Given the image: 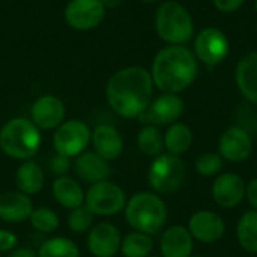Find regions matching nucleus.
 Instances as JSON below:
<instances>
[{"mask_svg": "<svg viewBox=\"0 0 257 257\" xmlns=\"http://www.w3.org/2000/svg\"><path fill=\"white\" fill-rule=\"evenodd\" d=\"M90 130L81 120H68L56 128L53 146L59 155L72 158L84 152L90 142Z\"/></svg>", "mask_w": 257, "mask_h": 257, "instance_id": "8", "label": "nucleus"}, {"mask_svg": "<svg viewBox=\"0 0 257 257\" xmlns=\"http://www.w3.org/2000/svg\"><path fill=\"white\" fill-rule=\"evenodd\" d=\"M256 33H257V26H256Z\"/></svg>", "mask_w": 257, "mask_h": 257, "instance_id": "43", "label": "nucleus"}, {"mask_svg": "<svg viewBox=\"0 0 257 257\" xmlns=\"http://www.w3.org/2000/svg\"><path fill=\"white\" fill-rule=\"evenodd\" d=\"M101 2L104 3L105 8H116V6H119L123 0H101Z\"/></svg>", "mask_w": 257, "mask_h": 257, "instance_id": "37", "label": "nucleus"}, {"mask_svg": "<svg viewBox=\"0 0 257 257\" xmlns=\"http://www.w3.org/2000/svg\"><path fill=\"white\" fill-rule=\"evenodd\" d=\"M155 29L158 36L172 45H182L194 35L190 12L176 2H166L158 8L155 14Z\"/></svg>", "mask_w": 257, "mask_h": 257, "instance_id": "5", "label": "nucleus"}, {"mask_svg": "<svg viewBox=\"0 0 257 257\" xmlns=\"http://www.w3.org/2000/svg\"><path fill=\"white\" fill-rule=\"evenodd\" d=\"M93 217H95V214L86 205L75 208L71 211V214L68 217V227L75 233H84L92 227Z\"/></svg>", "mask_w": 257, "mask_h": 257, "instance_id": "31", "label": "nucleus"}, {"mask_svg": "<svg viewBox=\"0 0 257 257\" xmlns=\"http://www.w3.org/2000/svg\"><path fill=\"white\" fill-rule=\"evenodd\" d=\"M142 2H145V3H157L160 0H142Z\"/></svg>", "mask_w": 257, "mask_h": 257, "instance_id": "38", "label": "nucleus"}, {"mask_svg": "<svg viewBox=\"0 0 257 257\" xmlns=\"http://www.w3.org/2000/svg\"><path fill=\"white\" fill-rule=\"evenodd\" d=\"M17 244H18V239L11 230L0 229V253L14 250L17 247Z\"/></svg>", "mask_w": 257, "mask_h": 257, "instance_id": "33", "label": "nucleus"}, {"mask_svg": "<svg viewBox=\"0 0 257 257\" xmlns=\"http://www.w3.org/2000/svg\"><path fill=\"white\" fill-rule=\"evenodd\" d=\"M245 190L247 185L244 179L233 172H227V173H220L215 178L211 193L214 202L220 208L230 209L238 206L245 199Z\"/></svg>", "mask_w": 257, "mask_h": 257, "instance_id": "13", "label": "nucleus"}, {"mask_svg": "<svg viewBox=\"0 0 257 257\" xmlns=\"http://www.w3.org/2000/svg\"><path fill=\"white\" fill-rule=\"evenodd\" d=\"M235 80L241 95L247 101L257 104V51L239 60Z\"/></svg>", "mask_w": 257, "mask_h": 257, "instance_id": "21", "label": "nucleus"}, {"mask_svg": "<svg viewBox=\"0 0 257 257\" xmlns=\"http://www.w3.org/2000/svg\"><path fill=\"white\" fill-rule=\"evenodd\" d=\"M50 169H51V172H53L57 178L66 176V173L71 170V158L57 154L56 157H53L51 164H50Z\"/></svg>", "mask_w": 257, "mask_h": 257, "instance_id": "32", "label": "nucleus"}, {"mask_svg": "<svg viewBox=\"0 0 257 257\" xmlns=\"http://www.w3.org/2000/svg\"><path fill=\"white\" fill-rule=\"evenodd\" d=\"M236 239L242 250L257 254V211L251 209L241 215L236 224Z\"/></svg>", "mask_w": 257, "mask_h": 257, "instance_id": "25", "label": "nucleus"}, {"mask_svg": "<svg viewBox=\"0 0 257 257\" xmlns=\"http://www.w3.org/2000/svg\"><path fill=\"white\" fill-rule=\"evenodd\" d=\"M190 257H203V256H200V254H191Z\"/></svg>", "mask_w": 257, "mask_h": 257, "instance_id": "39", "label": "nucleus"}, {"mask_svg": "<svg viewBox=\"0 0 257 257\" xmlns=\"http://www.w3.org/2000/svg\"><path fill=\"white\" fill-rule=\"evenodd\" d=\"M227 36L215 27L203 29L194 41V56L206 66L220 65L229 54Z\"/></svg>", "mask_w": 257, "mask_h": 257, "instance_id": "9", "label": "nucleus"}, {"mask_svg": "<svg viewBox=\"0 0 257 257\" xmlns=\"http://www.w3.org/2000/svg\"><path fill=\"white\" fill-rule=\"evenodd\" d=\"M256 11H257V0H256Z\"/></svg>", "mask_w": 257, "mask_h": 257, "instance_id": "40", "label": "nucleus"}, {"mask_svg": "<svg viewBox=\"0 0 257 257\" xmlns=\"http://www.w3.org/2000/svg\"><path fill=\"white\" fill-rule=\"evenodd\" d=\"M256 131H257V122H256Z\"/></svg>", "mask_w": 257, "mask_h": 257, "instance_id": "42", "label": "nucleus"}, {"mask_svg": "<svg viewBox=\"0 0 257 257\" xmlns=\"http://www.w3.org/2000/svg\"><path fill=\"white\" fill-rule=\"evenodd\" d=\"M199 72L196 56L184 45H170L158 51L151 77L164 93H179L190 87Z\"/></svg>", "mask_w": 257, "mask_h": 257, "instance_id": "2", "label": "nucleus"}, {"mask_svg": "<svg viewBox=\"0 0 257 257\" xmlns=\"http://www.w3.org/2000/svg\"><path fill=\"white\" fill-rule=\"evenodd\" d=\"M148 257H157V256H148Z\"/></svg>", "mask_w": 257, "mask_h": 257, "instance_id": "41", "label": "nucleus"}, {"mask_svg": "<svg viewBox=\"0 0 257 257\" xmlns=\"http://www.w3.org/2000/svg\"><path fill=\"white\" fill-rule=\"evenodd\" d=\"M223 164H224V160L218 152H205L196 158L194 169L200 176L212 178L221 173Z\"/></svg>", "mask_w": 257, "mask_h": 257, "instance_id": "29", "label": "nucleus"}, {"mask_svg": "<svg viewBox=\"0 0 257 257\" xmlns=\"http://www.w3.org/2000/svg\"><path fill=\"white\" fill-rule=\"evenodd\" d=\"M84 205L95 214L110 217L122 212L126 206L125 191L108 181L93 184L84 197Z\"/></svg>", "mask_w": 257, "mask_h": 257, "instance_id": "7", "label": "nucleus"}, {"mask_svg": "<svg viewBox=\"0 0 257 257\" xmlns=\"http://www.w3.org/2000/svg\"><path fill=\"white\" fill-rule=\"evenodd\" d=\"M212 2H214L215 8L224 14H230V12L238 11L244 3V0H212Z\"/></svg>", "mask_w": 257, "mask_h": 257, "instance_id": "34", "label": "nucleus"}, {"mask_svg": "<svg viewBox=\"0 0 257 257\" xmlns=\"http://www.w3.org/2000/svg\"><path fill=\"white\" fill-rule=\"evenodd\" d=\"M154 248V239L151 235L142 232L128 233L120 244L122 254L125 257H148Z\"/></svg>", "mask_w": 257, "mask_h": 257, "instance_id": "26", "label": "nucleus"}, {"mask_svg": "<svg viewBox=\"0 0 257 257\" xmlns=\"http://www.w3.org/2000/svg\"><path fill=\"white\" fill-rule=\"evenodd\" d=\"M41 146L39 128L29 119L15 117L0 130V149L11 158L30 160Z\"/></svg>", "mask_w": 257, "mask_h": 257, "instance_id": "4", "label": "nucleus"}, {"mask_svg": "<svg viewBox=\"0 0 257 257\" xmlns=\"http://www.w3.org/2000/svg\"><path fill=\"white\" fill-rule=\"evenodd\" d=\"M90 140L95 148V152L107 161H113L122 155L123 139L120 133L111 125L107 123L98 125L92 131Z\"/></svg>", "mask_w": 257, "mask_h": 257, "instance_id": "18", "label": "nucleus"}, {"mask_svg": "<svg viewBox=\"0 0 257 257\" xmlns=\"http://www.w3.org/2000/svg\"><path fill=\"white\" fill-rule=\"evenodd\" d=\"M29 220H30L32 227L42 233H51V232L57 230V227L60 224L59 215L53 209H48V208L33 209Z\"/></svg>", "mask_w": 257, "mask_h": 257, "instance_id": "30", "label": "nucleus"}, {"mask_svg": "<svg viewBox=\"0 0 257 257\" xmlns=\"http://www.w3.org/2000/svg\"><path fill=\"white\" fill-rule=\"evenodd\" d=\"M154 81L151 72L142 66H128L117 71L107 84V101L114 113L134 119L152 102Z\"/></svg>", "mask_w": 257, "mask_h": 257, "instance_id": "1", "label": "nucleus"}, {"mask_svg": "<svg viewBox=\"0 0 257 257\" xmlns=\"http://www.w3.org/2000/svg\"><path fill=\"white\" fill-rule=\"evenodd\" d=\"M120 232L111 223H98L87 236V247L95 257H114L120 250Z\"/></svg>", "mask_w": 257, "mask_h": 257, "instance_id": "15", "label": "nucleus"}, {"mask_svg": "<svg viewBox=\"0 0 257 257\" xmlns=\"http://www.w3.org/2000/svg\"><path fill=\"white\" fill-rule=\"evenodd\" d=\"M38 257H80V250L68 238H51L41 245Z\"/></svg>", "mask_w": 257, "mask_h": 257, "instance_id": "28", "label": "nucleus"}, {"mask_svg": "<svg viewBox=\"0 0 257 257\" xmlns=\"http://www.w3.org/2000/svg\"><path fill=\"white\" fill-rule=\"evenodd\" d=\"M74 170L80 179L90 184L107 181L111 172L108 161L96 152H83L78 155L74 163Z\"/></svg>", "mask_w": 257, "mask_h": 257, "instance_id": "20", "label": "nucleus"}, {"mask_svg": "<svg viewBox=\"0 0 257 257\" xmlns=\"http://www.w3.org/2000/svg\"><path fill=\"white\" fill-rule=\"evenodd\" d=\"M125 218L136 230L146 235L158 233L167 221L166 202L157 194L142 191L134 194L125 206Z\"/></svg>", "mask_w": 257, "mask_h": 257, "instance_id": "3", "label": "nucleus"}, {"mask_svg": "<svg viewBox=\"0 0 257 257\" xmlns=\"http://www.w3.org/2000/svg\"><path fill=\"white\" fill-rule=\"evenodd\" d=\"M32 122L41 130H56L63 123L65 119V105L63 102L53 95H44L38 98L30 110Z\"/></svg>", "mask_w": 257, "mask_h": 257, "instance_id": "16", "label": "nucleus"}, {"mask_svg": "<svg viewBox=\"0 0 257 257\" xmlns=\"http://www.w3.org/2000/svg\"><path fill=\"white\" fill-rule=\"evenodd\" d=\"M193 145V131L187 123L175 122L164 134V148L169 154L181 157Z\"/></svg>", "mask_w": 257, "mask_h": 257, "instance_id": "24", "label": "nucleus"}, {"mask_svg": "<svg viewBox=\"0 0 257 257\" xmlns=\"http://www.w3.org/2000/svg\"><path fill=\"white\" fill-rule=\"evenodd\" d=\"M253 151V140L250 134L241 126L227 128L218 140V154L224 161L229 163H244Z\"/></svg>", "mask_w": 257, "mask_h": 257, "instance_id": "11", "label": "nucleus"}, {"mask_svg": "<svg viewBox=\"0 0 257 257\" xmlns=\"http://www.w3.org/2000/svg\"><path fill=\"white\" fill-rule=\"evenodd\" d=\"M184 101L176 93H164L154 99L151 105L139 117L148 125H172L184 113Z\"/></svg>", "mask_w": 257, "mask_h": 257, "instance_id": "12", "label": "nucleus"}, {"mask_svg": "<svg viewBox=\"0 0 257 257\" xmlns=\"http://www.w3.org/2000/svg\"><path fill=\"white\" fill-rule=\"evenodd\" d=\"M30 197L21 191H5L0 194V220L6 223H21L33 212Z\"/></svg>", "mask_w": 257, "mask_h": 257, "instance_id": "19", "label": "nucleus"}, {"mask_svg": "<svg viewBox=\"0 0 257 257\" xmlns=\"http://www.w3.org/2000/svg\"><path fill=\"white\" fill-rule=\"evenodd\" d=\"M105 9L101 0H71L65 9V20L77 30H90L104 21Z\"/></svg>", "mask_w": 257, "mask_h": 257, "instance_id": "10", "label": "nucleus"}, {"mask_svg": "<svg viewBox=\"0 0 257 257\" xmlns=\"http://www.w3.org/2000/svg\"><path fill=\"white\" fill-rule=\"evenodd\" d=\"M44 172L35 161H24L20 164L15 173V185L18 191L32 196L42 190L44 187Z\"/></svg>", "mask_w": 257, "mask_h": 257, "instance_id": "23", "label": "nucleus"}, {"mask_svg": "<svg viewBox=\"0 0 257 257\" xmlns=\"http://www.w3.org/2000/svg\"><path fill=\"white\" fill-rule=\"evenodd\" d=\"M188 232L193 239L203 244H214L224 236L226 224L214 211H197L188 220Z\"/></svg>", "mask_w": 257, "mask_h": 257, "instance_id": "14", "label": "nucleus"}, {"mask_svg": "<svg viewBox=\"0 0 257 257\" xmlns=\"http://www.w3.org/2000/svg\"><path fill=\"white\" fill-rule=\"evenodd\" d=\"M193 248L194 239L184 226H172L161 235L160 251L163 257H190Z\"/></svg>", "mask_w": 257, "mask_h": 257, "instance_id": "17", "label": "nucleus"}, {"mask_svg": "<svg viewBox=\"0 0 257 257\" xmlns=\"http://www.w3.org/2000/svg\"><path fill=\"white\" fill-rule=\"evenodd\" d=\"M187 173L185 163L181 157L161 154L155 157L148 170V182L158 194H170L179 190Z\"/></svg>", "mask_w": 257, "mask_h": 257, "instance_id": "6", "label": "nucleus"}, {"mask_svg": "<svg viewBox=\"0 0 257 257\" xmlns=\"http://www.w3.org/2000/svg\"><path fill=\"white\" fill-rule=\"evenodd\" d=\"M245 197L250 203V206L257 211V178L251 179L248 184H247V190H245Z\"/></svg>", "mask_w": 257, "mask_h": 257, "instance_id": "35", "label": "nucleus"}, {"mask_svg": "<svg viewBox=\"0 0 257 257\" xmlns=\"http://www.w3.org/2000/svg\"><path fill=\"white\" fill-rule=\"evenodd\" d=\"M137 143L140 151L149 157H158L164 149V136L155 125H146L139 131Z\"/></svg>", "mask_w": 257, "mask_h": 257, "instance_id": "27", "label": "nucleus"}, {"mask_svg": "<svg viewBox=\"0 0 257 257\" xmlns=\"http://www.w3.org/2000/svg\"><path fill=\"white\" fill-rule=\"evenodd\" d=\"M9 257H38V254L32 248H29V247H21V248L12 250V253L9 254Z\"/></svg>", "mask_w": 257, "mask_h": 257, "instance_id": "36", "label": "nucleus"}, {"mask_svg": "<svg viewBox=\"0 0 257 257\" xmlns=\"http://www.w3.org/2000/svg\"><path fill=\"white\" fill-rule=\"evenodd\" d=\"M53 196L59 205L66 209H75L84 203V191L81 185L71 176H60L53 184Z\"/></svg>", "mask_w": 257, "mask_h": 257, "instance_id": "22", "label": "nucleus"}]
</instances>
